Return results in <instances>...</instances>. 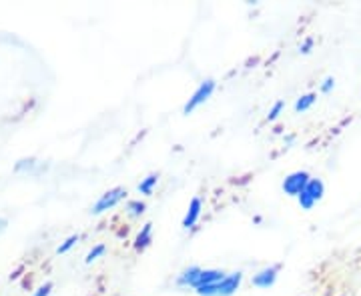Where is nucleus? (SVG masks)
<instances>
[{
    "instance_id": "f257e3e1",
    "label": "nucleus",
    "mask_w": 361,
    "mask_h": 296,
    "mask_svg": "<svg viewBox=\"0 0 361 296\" xmlns=\"http://www.w3.org/2000/svg\"><path fill=\"white\" fill-rule=\"evenodd\" d=\"M243 283V272L233 271L227 272V276L217 284H209V286H201L195 290L197 296H233Z\"/></svg>"
},
{
    "instance_id": "f03ea898",
    "label": "nucleus",
    "mask_w": 361,
    "mask_h": 296,
    "mask_svg": "<svg viewBox=\"0 0 361 296\" xmlns=\"http://www.w3.org/2000/svg\"><path fill=\"white\" fill-rule=\"evenodd\" d=\"M127 194L129 193H127L125 186H115V188L104 191V193L97 198V202L90 206V214H92V217H99V214H104V212L113 210V208H116L121 202H125Z\"/></svg>"
},
{
    "instance_id": "7ed1b4c3",
    "label": "nucleus",
    "mask_w": 361,
    "mask_h": 296,
    "mask_svg": "<svg viewBox=\"0 0 361 296\" xmlns=\"http://www.w3.org/2000/svg\"><path fill=\"white\" fill-rule=\"evenodd\" d=\"M217 89V82H215V78H205L203 82H199V86L195 89L193 94L187 98V103L183 104V115H193L195 110L199 108V106H203V104L213 96V92Z\"/></svg>"
},
{
    "instance_id": "20e7f679",
    "label": "nucleus",
    "mask_w": 361,
    "mask_h": 296,
    "mask_svg": "<svg viewBox=\"0 0 361 296\" xmlns=\"http://www.w3.org/2000/svg\"><path fill=\"white\" fill-rule=\"evenodd\" d=\"M323 194H325V184H323L322 179H311L310 184L305 186V191L297 196V205L301 210H311L322 200Z\"/></svg>"
},
{
    "instance_id": "39448f33",
    "label": "nucleus",
    "mask_w": 361,
    "mask_h": 296,
    "mask_svg": "<svg viewBox=\"0 0 361 296\" xmlns=\"http://www.w3.org/2000/svg\"><path fill=\"white\" fill-rule=\"evenodd\" d=\"M313 179L307 170H293V172H289L287 176L281 182V188H283V193L287 196H291V198H297L299 194L305 191V186L310 184V181Z\"/></svg>"
},
{
    "instance_id": "423d86ee",
    "label": "nucleus",
    "mask_w": 361,
    "mask_h": 296,
    "mask_svg": "<svg viewBox=\"0 0 361 296\" xmlns=\"http://www.w3.org/2000/svg\"><path fill=\"white\" fill-rule=\"evenodd\" d=\"M279 271H281V264H269V266H263L261 271H257L255 274H253L251 284H253L255 288H263V290H267V288H271L273 284L277 283V278H279Z\"/></svg>"
},
{
    "instance_id": "0eeeda50",
    "label": "nucleus",
    "mask_w": 361,
    "mask_h": 296,
    "mask_svg": "<svg viewBox=\"0 0 361 296\" xmlns=\"http://www.w3.org/2000/svg\"><path fill=\"white\" fill-rule=\"evenodd\" d=\"M201 274H203V266L191 264V266L183 269V271L175 276V286H177V288H193L195 290V288L199 286Z\"/></svg>"
},
{
    "instance_id": "6e6552de",
    "label": "nucleus",
    "mask_w": 361,
    "mask_h": 296,
    "mask_svg": "<svg viewBox=\"0 0 361 296\" xmlns=\"http://www.w3.org/2000/svg\"><path fill=\"white\" fill-rule=\"evenodd\" d=\"M201 214H203V200H201L199 196H193L189 206H187V212H185V217H183L180 226H183L185 231L193 229L195 224L199 222V219H201Z\"/></svg>"
},
{
    "instance_id": "1a4fd4ad",
    "label": "nucleus",
    "mask_w": 361,
    "mask_h": 296,
    "mask_svg": "<svg viewBox=\"0 0 361 296\" xmlns=\"http://www.w3.org/2000/svg\"><path fill=\"white\" fill-rule=\"evenodd\" d=\"M153 243V222H145L141 226V231L137 232L135 240H133V248L137 252H145Z\"/></svg>"
},
{
    "instance_id": "9d476101",
    "label": "nucleus",
    "mask_w": 361,
    "mask_h": 296,
    "mask_svg": "<svg viewBox=\"0 0 361 296\" xmlns=\"http://www.w3.org/2000/svg\"><path fill=\"white\" fill-rule=\"evenodd\" d=\"M159 172H151V174H147L145 179H141V182L137 184V191H139V194H142V196H153V193H155L157 184H159Z\"/></svg>"
},
{
    "instance_id": "9b49d317",
    "label": "nucleus",
    "mask_w": 361,
    "mask_h": 296,
    "mask_svg": "<svg viewBox=\"0 0 361 296\" xmlns=\"http://www.w3.org/2000/svg\"><path fill=\"white\" fill-rule=\"evenodd\" d=\"M145 212H147V202H145V200H141V198H130V200H127V205H125V214H127L129 219H141Z\"/></svg>"
},
{
    "instance_id": "f8f14e48",
    "label": "nucleus",
    "mask_w": 361,
    "mask_h": 296,
    "mask_svg": "<svg viewBox=\"0 0 361 296\" xmlns=\"http://www.w3.org/2000/svg\"><path fill=\"white\" fill-rule=\"evenodd\" d=\"M315 101H317V94H315V92L301 94V96L295 101V104H293V110H295L297 115H299V112H307L311 106L315 104Z\"/></svg>"
},
{
    "instance_id": "ddd939ff",
    "label": "nucleus",
    "mask_w": 361,
    "mask_h": 296,
    "mask_svg": "<svg viewBox=\"0 0 361 296\" xmlns=\"http://www.w3.org/2000/svg\"><path fill=\"white\" fill-rule=\"evenodd\" d=\"M40 167V162L35 158V156H26V158H20V160H16V165H14V172H37V168Z\"/></svg>"
},
{
    "instance_id": "4468645a",
    "label": "nucleus",
    "mask_w": 361,
    "mask_h": 296,
    "mask_svg": "<svg viewBox=\"0 0 361 296\" xmlns=\"http://www.w3.org/2000/svg\"><path fill=\"white\" fill-rule=\"evenodd\" d=\"M82 238V234H78V232H75V234H71V236H66L65 240L59 245V248H56V255H66V252H71L75 246H77V243Z\"/></svg>"
},
{
    "instance_id": "2eb2a0df",
    "label": "nucleus",
    "mask_w": 361,
    "mask_h": 296,
    "mask_svg": "<svg viewBox=\"0 0 361 296\" xmlns=\"http://www.w3.org/2000/svg\"><path fill=\"white\" fill-rule=\"evenodd\" d=\"M104 252H106V245H103V243L94 245L92 248H90L89 252H87V257H85V264H92V262H97L99 258L103 257Z\"/></svg>"
},
{
    "instance_id": "dca6fc26",
    "label": "nucleus",
    "mask_w": 361,
    "mask_h": 296,
    "mask_svg": "<svg viewBox=\"0 0 361 296\" xmlns=\"http://www.w3.org/2000/svg\"><path fill=\"white\" fill-rule=\"evenodd\" d=\"M283 110H285L283 101H277V103H273V106L269 108V112H267V120H269V122H275L279 116L283 115Z\"/></svg>"
},
{
    "instance_id": "f3484780",
    "label": "nucleus",
    "mask_w": 361,
    "mask_h": 296,
    "mask_svg": "<svg viewBox=\"0 0 361 296\" xmlns=\"http://www.w3.org/2000/svg\"><path fill=\"white\" fill-rule=\"evenodd\" d=\"M336 89V78L334 77H325L323 78V82L319 84V91L323 92V94H329V92Z\"/></svg>"
},
{
    "instance_id": "a211bd4d",
    "label": "nucleus",
    "mask_w": 361,
    "mask_h": 296,
    "mask_svg": "<svg viewBox=\"0 0 361 296\" xmlns=\"http://www.w3.org/2000/svg\"><path fill=\"white\" fill-rule=\"evenodd\" d=\"M52 288H54V284H52V283L40 284L39 288H37V290H35V292H32L30 296H51Z\"/></svg>"
},
{
    "instance_id": "6ab92c4d",
    "label": "nucleus",
    "mask_w": 361,
    "mask_h": 296,
    "mask_svg": "<svg viewBox=\"0 0 361 296\" xmlns=\"http://www.w3.org/2000/svg\"><path fill=\"white\" fill-rule=\"evenodd\" d=\"M313 44H315V40L311 39V37H307V39L299 44V52H301V54H310V52L313 51Z\"/></svg>"
},
{
    "instance_id": "aec40b11",
    "label": "nucleus",
    "mask_w": 361,
    "mask_h": 296,
    "mask_svg": "<svg viewBox=\"0 0 361 296\" xmlns=\"http://www.w3.org/2000/svg\"><path fill=\"white\" fill-rule=\"evenodd\" d=\"M6 229H8V220L2 219V217H0V236L4 234V231H6Z\"/></svg>"
},
{
    "instance_id": "412c9836",
    "label": "nucleus",
    "mask_w": 361,
    "mask_h": 296,
    "mask_svg": "<svg viewBox=\"0 0 361 296\" xmlns=\"http://www.w3.org/2000/svg\"><path fill=\"white\" fill-rule=\"evenodd\" d=\"M293 141H295V136H293V134H289V136L285 139V144H287V148H289V144H291Z\"/></svg>"
}]
</instances>
